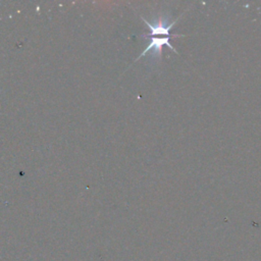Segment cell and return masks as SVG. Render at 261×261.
<instances>
[{
    "label": "cell",
    "mask_w": 261,
    "mask_h": 261,
    "mask_svg": "<svg viewBox=\"0 0 261 261\" xmlns=\"http://www.w3.org/2000/svg\"><path fill=\"white\" fill-rule=\"evenodd\" d=\"M150 38V41H149V44L148 46L146 47V49L139 55V57H137L136 61L139 60L140 58H142L143 56H145L148 52L152 51L154 54H156L159 58L161 57V50H162V47L164 45H166L170 50H172L174 53L178 54L177 51L174 49V47L170 44L169 40H170V37H148Z\"/></svg>",
    "instance_id": "obj_1"
}]
</instances>
